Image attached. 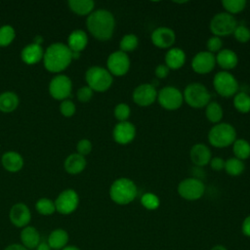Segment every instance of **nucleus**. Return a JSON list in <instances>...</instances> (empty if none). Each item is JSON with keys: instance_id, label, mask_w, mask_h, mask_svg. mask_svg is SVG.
Masks as SVG:
<instances>
[{"instance_id": "obj_2", "label": "nucleus", "mask_w": 250, "mask_h": 250, "mask_svg": "<svg viewBox=\"0 0 250 250\" xmlns=\"http://www.w3.org/2000/svg\"><path fill=\"white\" fill-rule=\"evenodd\" d=\"M71 51L67 45L63 43L51 44L43 56V63L45 68L54 73H59L64 70L71 62Z\"/></svg>"}, {"instance_id": "obj_17", "label": "nucleus", "mask_w": 250, "mask_h": 250, "mask_svg": "<svg viewBox=\"0 0 250 250\" xmlns=\"http://www.w3.org/2000/svg\"><path fill=\"white\" fill-rule=\"evenodd\" d=\"M112 137L119 145L130 144L136 137V127L130 121L118 122L112 130Z\"/></svg>"}, {"instance_id": "obj_19", "label": "nucleus", "mask_w": 250, "mask_h": 250, "mask_svg": "<svg viewBox=\"0 0 250 250\" xmlns=\"http://www.w3.org/2000/svg\"><path fill=\"white\" fill-rule=\"evenodd\" d=\"M189 158L191 162L198 167L206 166L212 158L211 150L204 144H195L189 150Z\"/></svg>"}, {"instance_id": "obj_35", "label": "nucleus", "mask_w": 250, "mask_h": 250, "mask_svg": "<svg viewBox=\"0 0 250 250\" xmlns=\"http://www.w3.org/2000/svg\"><path fill=\"white\" fill-rule=\"evenodd\" d=\"M222 6L226 10V13L229 15H235L242 12L246 7V1L244 0H223Z\"/></svg>"}, {"instance_id": "obj_21", "label": "nucleus", "mask_w": 250, "mask_h": 250, "mask_svg": "<svg viewBox=\"0 0 250 250\" xmlns=\"http://www.w3.org/2000/svg\"><path fill=\"white\" fill-rule=\"evenodd\" d=\"M215 58L216 63H218L225 71L234 68L238 63V57L236 53L229 49H222Z\"/></svg>"}, {"instance_id": "obj_16", "label": "nucleus", "mask_w": 250, "mask_h": 250, "mask_svg": "<svg viewBox=\"0 0 250 250\" xmlns=\"http://www.w3.org/2000/svg\"><path fill=\"white\" fill-rule=\"evenodd\" d=\"M150 40L159 49H170L176 41V34L172 28L160 26L151 32Z\"/></svg>"}, {"instance_id": "obj_50", "label": "nucleus", "mask_w": 250, "mask_h": 250, "mask_svg": "<svg viewBox=\"0 0 250 250\" xmlns=\"http://www.w3.org/2000/svg\"><path fill=\"white\" fill-rule=\"evenodd\" d=\"M211 250H228V249L223 245H215L211 248Z\"/></svg>"}, {"instance_id": "obj_10", "label": "nucleus", "mask_w": 250, "mask_h": 250, "mask_svg": "<svg viewBox=\"0 0 250 250\" xmlns=\"http://www.w3.org/2000/svg\"><path fill=\"white\" fill-rule=\"evenodd\" d=\"M205 191L203 182L196 178H187L178 185V193L186 200L193 201L201 198Z\"/></svg>"}, {"instance_id": "obj_30", "label": "nucleus", "mask_w": 250, "mask_h": 250, "mask_svg": "<svg viewBox=\"0 0 250 250\" xmlns=\"http://www.w3.org/2000/svg\"><path fill=\"white\" fill-rule=\"evenodd\" d=\"M224 115L223 108L220 104L217 102H210L206 106H205V116L206 118L214 124L220 123Z\"/></svg>"}, {"instance_id": "obj_8", "label": "nucleus", "mask_w": 250, "mask_h": 250, "mask_svg": "<svg viewBox=\"0 0 250 250\" xmlns=\"http://www.w3.org/2000/svg\"><path fill=\"white\" fill-rule=\"evenodd\" d=\"M237 26L236 20L232 15L226 12L216 14L210 21V30L214 36L224 37L233 33Z\"/></svg>"}, {"instance_id": "obj_13", "label": "nucleus", "mask_w": 250, "mask_h": 250, "mask_svg": "<svg viewBox=\"0 0 250 250\" xmlns=\"http://www.w3.org/2000/svg\"><path fill=\"white\" fill-rule=\"evenodd\" d=\"M79 204V196L74 189L62 190L55 201L56 211L62 215H68L76 210Z\"/></svg>"}, {"instance_id": "obj_14", "label": "nucleus", "mask_w": 250, "mask_h": 250, "mask_svg": "<svg viewBox=\"0 0 250 250\" xmlns=\"http://www.w3.org/2000/svg\"><path fill=\"white\" fill-rule=\"evenodd\" d=\"M132 98L136 104L148 106L157 100V91L152 84L143 83L135 88Z\"/></svg>"}, {"instance_id": "obj_36", "label": "nucleus", "mask_w": 250, "mask_h": 250, "mask_svg": "<svg viewBox=\"0 0 250 250\" xmlns=\"http://www.w3.org/2000/svg\"><path fill=\"white\" fill-rule=\"evenodd\" d=\"M138 45H139V39L135 34H132V33L124 35L119 43L120 51L126 54L128 52H133L134 50H136Z\"/></svg>"}, {"instance_id": "obj_3", "label": "nucleus", "mask_w": 250, "mask_h": 250, "mask_svg": "<svg viewBox=\"0 0 250 250\" xmlns=\"http://www.w3.org/2000/svg\"><path fill=\"white\" fill-rule=\"evenodd\" d=\"M136 184L128 178L116 179L109 188L110 199L118 205H127L137 196Z\"/></svg>"}, {"instance_id": "obj_40", "label": "nucleus", "mask_w": 250, "mask_h": 250, "mask_svg": "<svg viewBox=\"0 0 250 250\" xmlns=\"http://www.w3.org/2000/svg\"><path fill=\"white\" fill-rule=\"evenodd\" d=\"M232 34L235 40L240 43H246L250 40V29L245 25H237Z\"/></svg>"}, {"instance_id": "obj_33", "label": "nucleus", "mask_w": 250, "mask_h": 250, "mask_svg": "<svg viewBox=\"0 0 250 250\" xmlns=\"http://www.w3.org/2000/svg\"><path fill=\"white\" fill-rule=\"evenodd\" d=\"M244 169H245V165H244L243 161L238 158L231 157V158H229L228 160H226L225 170L230 176H233V177L239 176L243 173Z\"/></svg>"}, {"instance_id": "obj_32", "label": "nucleus", "mask_w": 250, "mask_h": 250, "mask_svg": "<svg viewBox=\"0 0 250 250\" xmlns=\"http://www.w3.org/2000/svg\"><path fill=\"white\" fill-rule=\"evenodd\" d=\"M233 105L240 113H248L250 111V96L244 92H237L233 96Z\"/></svg>"}, {"instance_id": "obj_18", "label": "nucleus", "mask_w": 250, "mask_h": 250, "mask_svg": "<svg viewBox=\"0 0 250 250\" xmlns=\"http://www.w3.org/2000/svg\"><path fill=\"white\" fill-rule=\"evenodd\" d=\"M31 219L29 208L24 203H16L10 210V220L18 228H23L28 225Z\"/></svg>"}, {"instance_id": "obj_48", "label": "nucleus", "mask_w": 250, "mask_h": 250, "mask_svg": "<svg viewBox=\"0 0 250 250\" xmlns=\"http://www.w3.org/2000/svg\"><path fill=\"white\" fill-rule=\"evenodd\" d=\"M4 250H28L27 248H25L22 244H11L9 246H7Z\"/></svg>"}, {"instance_id": "obj_7", "label": "nucleus", "mask_w": 250, "mask_h": 250, "mask_svg": "<svg viewBox=\"0 0 250 250\" xmlns=\"http://www.w3.org/2000/svg\"><path fill=\"white\" fill-rule=\"evenodd\" d=\"M215 91L224 98L233 97L238 92V82L236 78L229 71H219L213 78Z\"/></svg>"}, {"instance_id": "obj_23", "label": "nucleus", "mask_w": 250, "mask_h": 250, "mask_svg": "<svg viewBox=\"0 0 250 250\" xmlns=\"http://www.w3.org/2000/svg\"><path fill=\"white\" fill-rule=\"evenodd\" d=\"M88 44L87 33L82 29L73 30L67 38V47L72 52L81 53Z\"/></svg>"}, {"instance_id": "obj_39", "label": "nucleus", "mask_w": 250, "mask_h": 250, "mask_svg": "<svg viewBox=\"0 0 250 250\" xmlns=\"http://www.w3.org/2000/svg\"><path fill=\"white\" fill-rule=\"evenodd\" d=\"M113 113H114L115 118L119 122L128 121V118L130 117V114H131V109L127 104L120 103V104H116V106L114 107Z\"/></svg>"}, {"instance_id": "obj_38", "label": "nucleus", "mask_w": 250, "mask_h": 250, "mask_svg": "<svg viewBox=\"0 0 250 250\" xmlns=\"http://www.w3.org/2000/svg\"><path fill=\"white\" fill-rule=\"evenodd\" d=\"M142 205L147 210H155L160 205L158 196L152 192H146L141 197Z\"/></svg>"}, {"instance_id": "obj_49", "label": "nucleus", "mask_w": 250, "mask_h": 250, "mask_svg": "<svg viewBox=\"0 0 250 250\" xmlns=\"http://www.w3.org/2000/svg\"><path fill=\"white\" fill-rule=\"evenodd\" d=\"M37 250H52L51 247L49 246L48 242H40L38 244V246L36 247Z\"/></svg>"}, {"instance_id": "obj_27", "label": "nucleus", "mask_w": 250, "mask_h": 250, "mask_svg": "<svg viewBox=\"0 0 250 250\" xmlns=\"http://www.w3.org/2000/svg\"><path fill=\"white\" fill-rule=\"evenodd\" d=\"M19 97L16 93L11 91H6L0 94V111L2 112H12L19 105Z\"/></svg>"}, {"instance_id": "obj_5", "label": "nucleus", "mask_w": 250, "mask_h": 250, "mask_svg": "<svg viewBox=\"0 0 250 250\" xmlns=\"http://www.w3.org/2000/svg\"><path fill=\"white\" fill-rule=\"evenodd\" d=\"M87 86L96 92H105L110 88L113 77L109 71L102 66H91L85 73Z\"/></svg>"}, {"instance_id": "obj_9", "label": "nucleus", "mask_w": 250, "mask_h": 250, "mask_svg": "<svg viewBox=\"0 0 250 250\" xmlns=\"http://www.w3.org/2000/svg\"><path fill=\"white\" fill-rule=\"evenodd\" d=\"M157 102L166 110H176L182 106L184 96L178 88L166 86L157 92Z\"/></svg>"}, {"instance_id": "obj_51", "label": "nucleus", "mask_w": 250, "mask_h": 250, "mask_svg": "<svg viewBox=\"0 0 250 250\" xmlns=\"http://www.w3.org/2000/svg\"><path fill=\"white\" fill-rule=\"evenodd\" d=\"M62 250H80L79 248H77L76 246H73V245H70V246H65L64 248H62Z\"/></svg>"}, {"instance_id": "obj_29", "label": "nucleus", "mask_w": 250, "mask_h": 250, "mask_svg": "<svg viewBox=\"0 0 250 250\" xmlns=\"http://www.w3.org/2000/svg\"><path fill=\"white\" fill-rule=\"evenodd\" d=\"M67 241H68V234L62 229H54L48 237L49 246L51 247V249H55V250L64 248L66 246Z\"/></svg>"}, {"instance_id": "obj_43", "label": "nucleus", "mask_w": 250, "mask_h": 250, "mask_svg": "<svg viewBox=\"0 0 250 250\" xmlns=\"http://www.w3.org/2000/svg\"><path fill=\"white\" fill-rule=\"evenodd\" d=\"M76 150H77L78 154H80L82 156H85V155H87L91 152L92 143L88 139H82L77 143Z\"/></svg>"}, {"instance_id": "obj_46", "label": "nucleus", "mask_w": 250, "mask_h": 250, "mask_svg": "<svg viewBox=\"0 0 250 250\" xmlns=\"http://www.w3.org/2000/svg\"><path fill=\"white\" fill-rule=\"evenodd\" d=\"M170 69L166 64H158L154 70V74L157 79H164L169 74Z\"/></svg>"}, {"instance_id": "obj_22", "label": "nucleus", "mask_w": 250, "mask_h": 250, "mask_svg": "<svg viewBox=\"0 0 250 250\" xmlns=\"http://www.w3.org/2000/svg\"><path fill=\"white\" fill-rule=\"evenodd\" d=\"M165 64L169 69H180L186 62V53L180 48H170L165 55Z\"/></svg>"}, {"instance_id": "obj_20", "label": "nucleus", "mask_w": 250, "mask_h": 250, "mask_svg": "<svg viewBox=\"0 0 250 250\" xmlns=\"http://www.w3.org/2000/svg\"><path fill=\"white\" fill-rule=\"evenodd\" d=\"M44 51L41 45L36 43H30L26 45L21 52V58L26 64H35L43 60Z\"/></svg>"}, {"instance_id": "obj_45", "label": "nucleus", "mask_w": 250, "mask_h": 250, "mask_svg": "<svg viewBox=\"0 0 250 250\" xmlns=\"http://www.w3.org/2000/svg\"><path fill=\"white\" fill-rule=\"evenodd\" d=\"M225 163H226V160H224L221 157H212L209 162L211 168L217 172L225 169Z\"/></svg>"}, {"instance_id": "obj_24", "label": "nucleus", "mask_w": 250, "mask_h": 250, "mask_svg": "<svg viewBox=\"0 0 250 250\" xmlns=\"http://www.w3.org/2000/svg\"><path fill=\"white\" fill-rule=\"evenodd\" d=\"M1 162L3 167L11 173L19 172L23 167L22 156L16 151H7L2 155Z\"/></svg>"}, {"instance_id": "obj_11", "label": "nucleus", "mask_w": 250, "mask_h": 250, "mask_svg": "<svg viewBox=\"0 0 250 250\" xmlns=\"http://www.w3.org/2000/svg\"><path fill=\"white\" fill-rule=\"evenodd\" d=\"M106 67L111 75H125L130 69L129 56L120 50L112 52L106 60Z\"/></svg>"}, {"instance_id": "obj_42", "label": "nucleus", "mask_w": 250, "mask_h": 250, "mask_svg": "<svg viewBox=\"0 0 250 250\" xmlns=\"http://www.w3.org/2000/svg\"><path fill=\"white\" fill-rule=\"evenodd\" d=\"M75 104L70 100H63L60 104V111L65 117H71L75 113Z\"/></svg>"}, {"instance_id": "obj_34", "label": "nucleus", "mask_w": 250, "mask_h": 250, "mask_svg": "<svg viewBox=\"0 0 250 250\" xmlns=\"http://www.w3.org/2000/svg\"><path fill=\"white\" fill-rule=\"evenodd\" d=\"M35 208L36 211L44 216H49L52 215L55 211H56V206H55V202L49 198L43 197L40 198L36 201L35 204Z\"/></svg>"}, {"instance_id": "obj_47", "label": "nucleus", "mask_w": 250, "mask_h": 250, "mask_svg": "<svg viewBox=\"0 0 250 250\" xmlns=\"http://www.w3.org/2000/svg\"><path fill=\"white\" fill-rule=\"evenodd\" d=\"M241 229L242 232L245 236L250 237V215L247 216L243 222H242V226H241Z\"/></svg>"}, {"instance_id": "obj_26", "label": "nucleus", "mask_w": 250, "mask_h": 250, "mask_svg": "<svg viewBox=\"0 0 250 250\" xmlns=\"http://www.w3.org/2000/svg\"><path fill=\"white\" fill-rule=\"evenodd\" d=\"M21 240L25 248L33 249L40 243V234L34 227L27 226L21 231Z\"/></svg>"}, {"instance_id": "obj_41", "label": "nucleus", "mask_w": 250, "mask_h": 250, "mask_svg": "<svg viewBox=\"0 0 250 250\" xmlns=\"http://www.w3.org/2000/svg\"><path fill=\"white\" fill-rule=\"evenodd\" d=\"M206 47L208 52L214 54V53H219L222 50L223 47V41L221 37L218 36H211L207 42H206Z\"/></svg>"}, {"instance_id": "obj_4", "label": "nucleus", "mask_w": 250, "mask_h": 250, "mask_svg": "<svg viewBox=\"0 0 250 250\" xmlns=\"http://www.w3.org/2000/svg\"><path fill=\"white\" fill-rule=\"evenodd\" d=\"M236 140V131L234 127L226 122L215 124L208 133V141L214 147H228Z\"/></svg>"}, {"instance_id": "obj_25", "label": "nucleus", "mask_w": 250, "mask_h": 250, "mask_svg": "<svg viewBox=\"0 0 250 250\" xmlns=\"http://www.w3.org/2000/svg\"><path fill=\"white\" fill-rule=\"evenodd\" d=\"M86 159L84 156L76 153L69 154L64 160V169L68 174L76 175L81 173L86 167Z\"/></svg>"}, {"instance_id": "obj_15", "label": "nucleus", "mask_w": 250, "mask_h": 250, "mask_svg": "<svg viewBox=\"0 0 250 250\" xmlns=\"http://www.w3.org/2000/svg\"><path fill=\"white\" fill-rule=\"evenodd\" d=\"M215 65V55L208 51H201L196 53L191 61V68L198 74H207L211 72Z\"/></svg>"}, {"instance_id": "obj_37", "label": "nucleus", "mask_w": 250, "mask_h": 250, "mask_svg": "<svg viewBox=\"0 0 250 250\" xmlns=\"http://www.w3.org/2000/svg\"><path fill=\"white\" fill-rule=\"evenodd\" d=\"M16 31L13 26L6 24L0 27V47H6L10 45L15 39Z\"/></svg>"}, {"instance_id": "obj_31", "label": "nucleus", "mask_w": 250, "mask_h": 250, "mask_svg": "<svg viewBox=\"0 0 250 250\" xmlns=\"http://www.w3.org/2000/svg\"><path fill=\"white\" fill-rule=\"evenodd\" d=\"M232 151L235 158L243 161L250 157V144L245 139H236L232 144Z\"/></svg>"}, {"instance_id": "obj_12", "label": "nucleus", "mask_w": 250, "mask_h": 250, "mask_svg": "<svg viewBox=\"0 0 250 250\" xmlns=\"http://www.w3.org/2000/svg\"><path fill=\"white\" fill-rule=\"evenodd\" d=\"M72 82L70 78L64 74H59L52 78L49 84L50 95L60 101L66 100L71 94Z\"/></svg>"}, {"instance_id": "obj_6", "label": "nucleus", "mask_w": 250, "mask_h": 250, "mask_svg": "<svg viewBox=\"0 0 250 250\" xmlns=\"http://www.w3.org/2000/svg\"><path fill=\"white\" fill-rule=\"evenodd\" d=\"M184 101L193 108L205 107L211 101L208 89L201 83L193 82L187 85L184 90Z\"/></svg>"}, {"instance_id": "obj_44", "label": "nucleus", "mask_w": 250, "mask_h": 250, "mask_svg": "<svg viewBox=\"0 0 250 250\" xmlns=\"http://www.w3.org/2000/svg\"><path fill=\"white\" fill-rule=\"evenodd\" d=\"M93 90L88 86H83L77 91V99L81 103H88L93 97Z\"/></svg>"}, {"instance_id": "obj_28", "label": "nucleus", "mask_w": 250, "mask_h": 250, "mask_svg": "<svg viewBox=\"0 0 250 250\" xmlns=\"http://www.w3.org/2000/svg\"><path fill=\"white\" fill-rule=\"evenodd\" d=\"M69 9L78 16H89L95 7L92 0H69L67 2Z\"/></svg>"}, {"instance_id": "obj_1", "label": "nucleus", "mask_w": 250, "mask_h": 250, "mask_svg": "<svg viewBox=\"0 0 250 250\" xmlns=\"http://www.w3.org/2000/svg\"><path fill=\"white\" fill-rule=\"evenodd\" d=\"M88 31L100 41L109 40L114 32L115 19L113 15L104 9L93 11L87 18Z\"/></svg>"}]
</instances>
